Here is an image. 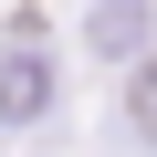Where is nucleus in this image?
I'll list each match as a JSON object with an SVG mask.
<instances>
[{"instance_id": "f03ea898", "label": "nucleus", "mask_w": 157, "mask_h": 157, "mask_svg": "<svg viewBox=\"0 0 157 157\" xmlns=\"http://www.w3.org/2000/svg\"><path fill=\"white\" fill-rule=\"evenodd\" d=\"M147 21H157L147 0H94L84 42H94V52H115V63H136V52H147Z\"/></svg>"}, {"instance_id": "7ed1b4c3", "label": "nucleus", "mask_w": 157, "mask_h": 157, "mask_svg": "<svg viewBox=\"0 0 157 157\" xmlns=\"http://www.w3.org/2000/svg\"><path fill=\"white\" fill-rule=\"evenodd\" d=\"M126 126L157 147V52H136V73H126Z\"/></svg>"}, {"instance_id": "f257e3e1", "label": "nucleus", "mask_w": 157, "mask_h": 157, "mask_svg": "<svg viewBox=\"0 0 157 157\" xmlns=\"http://www.w3.org/2000/svg\"><path fill=\"white\" fill-rule=\"evenodd\" d=\"M32 115H52V63H42L32 21H21V42L0 52V126H32Z\"/></svg>"}]
</instances>
